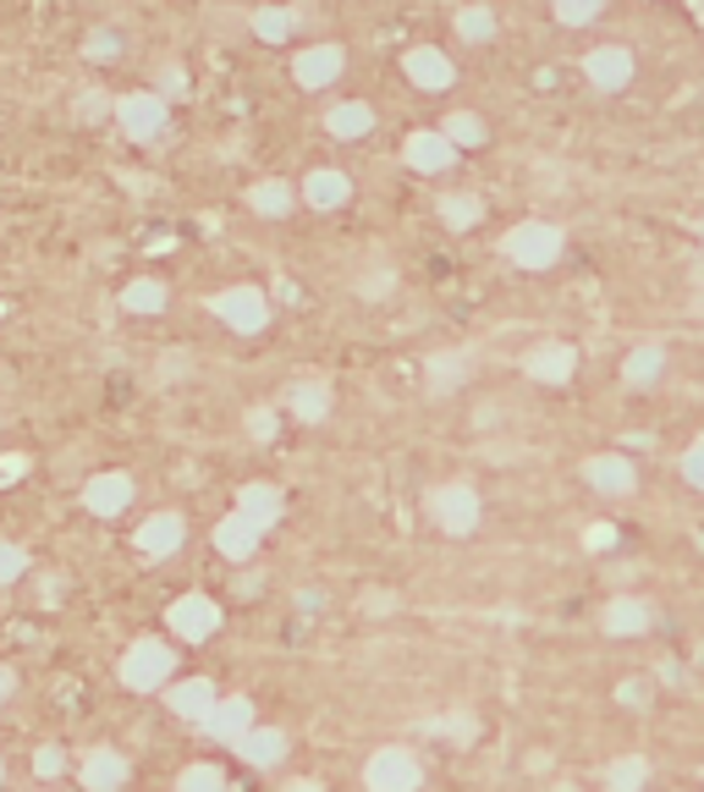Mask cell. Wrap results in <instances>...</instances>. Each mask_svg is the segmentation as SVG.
<instances>
[{"instance_id": "cell-49", "label": "cell", "mask_w": 704, "mask_h": 792, "mask_svg": "<svg viewBox=\"0 0 704 792\" xmlns=\"http://www.w3.org/2000/svg\"><path fill=\"white\" fill-rule=\"evenodd\" d=\"M275 297H281V303H297V286H292V281L281 275V281H275Z\"/></svg>"}, {"instance_id": "cell-8", "label": "cell", "mask_w": 704, "mask_h": 792, "mask_svg": "<svg viewBox=\"0 0 704 792\" xmlns=\"http://www.w3.org/2000/svg\"><path fill=\"white\" fill-rule=\"evenodd\" d=\"M341 67H347V50H341V45H308V50H297L292 78H297V89H330V83L341 78Z\"/></svg>"}, {"instance_id": "cell-35", "label": "cell", "mask_w": 704, "mask_h": 792, "mask_svg": "<svg viewBox=\"0 0 704 792\" xmlns=\"http://www.w3.org/2000/svg\"><path fill=\"white\" fill-rule=\"evenodd\" d=\"M177 792H226V776L215 765H188L177 776Z\"/></svg>"}, {"instance_id": "cell-40", "label": "cell", "mask_w": 704, "mask_h": 792, "mask_svg": "<svg viewBox=\"0 0 704 792\" xmlns=\"http://www.w3.org/2000/svg\"><path fill=\"white\" fill-rule=\"evenodd\" d=\"M682 479L704 490V435H699V441H693V446L682 452Z\"/></svg>"}, {"instance_id": "cell-12", "label": "cell", "mask_w": 704, "mask_h": 792, "mask_svg": "<svg viewBox=\"0 0 704 792\" xmlns=\"http://www.w3.org/2000/svg\"><path fill=\"white\" fill-rule=\"evenodd\" d=\"M402 160L430 177V171H446V166L457 160V144H452L446 133H413V138L402 144Z\"/></svg>"}, {"instance_id": "cell-17", "label": "cell", "mask_w": 704, "mask_h": 792, "mask_svg": "<svg viewBox=\"0 0 704 792\" xmlns=\"http://www.w3.org/2000/svg\"><path fill=\"white\" fill-rule=\"evenodd\" d=\"M572 369H578V352H572L567 341H545V347H534V352H529V374H534V380H545V385L572 380Z\"/></svg>"}, {"instance_id": "cell-3", "label": "cell", "mask_w": 704, "mask_h": 792, "mask_svg": "<svg viewBox=\"0 0 704 792\" xmlns=\"http://www.w3.org/2000/svg\"><path fill=\"white\" fill-rule=\"evenodd\" d=\"M171 671H177V655H171L160 638H138V644L127 649V660H122V682L138 688V693H155Z\"/></svg>"}, {"instance_id": "cell-20", "label": "cell", "mask_w": 704, "mask_h": 792, "mask_svg": "<svg viewBox=\"0 0 704 792\" xmlns=\"http://www.w3.org/2000/svg\"><path fill=\"white\" fill-rule=\"evenodd\" d=\"M303 199H308L314 210H341V204L352 199V182H347V171H330V166H319V171H308V182H303Z\"/></svg>"}, {"instance_id": "cell-47", "label": "cell", "mask_w": 704, "mask_h": 792, "mask_svg": "<svg viewBox=\"0 0 704 792\" xmlns=\"http://www.w3.org/2000/svg\"><path fill=\"white\" fill-rule=\"evenodd\" d=\"M160 83H166V94H188V78H182V67H166V78H160Z\"/></svg>"}, {"instance_id": "cell-2", "label": "cell", "mask_w": 704, "mask_h": 792, "mask_svg": "<svg viewBox=\"0 0 704 792\" xmlns=\"http://www.w3.org/2000/svg\"><path fill=\"white\" fill-rule=\"evenodd\" d=\"M116 122H122V133H127V138L149 144V138H160V133H166L171 105H166V94L138 89V94H122V100H116Z\"/></svg>"}, {"instance_id": "cell-51", "label": "cell", "mask_w": 704, "mask_h": 792, "mask_svg": "<svg viewBox=\"0 0 704 792\" xmlns=\"http://www.w3.org/2000/svg\"><path fill=\"white\" fill-rule=\"evenodd\" d=\"M0 776H7V770H0Z\"/></svg>"}, {"instance_id": "cell-1", "label": "cell", "mask_w": 704, "mask_h": 792, "mask_svg": "<svg viewBox=\"0 0 704 792\" xmlns=\"http://www.w3.org/2000/svg\"><path fill=\"white\" fill-rule=\"evenodd\" d=\"M501 248H507V259H512L518 270H550V264L561 259V231H556L550 220H518Z\"/></svg>"}, {"instance_id": "cell-15", "label": "cell", "mask_w": 704, "mask_h": 792, "mask_svg": "<svg viewBox=\"0 0 704 792\" xmlns=\"http://www.w3.org/2000/svg\"><path fill=\"white\" fill-rule=\"evenodd\" d=\"M127 776H133V765H127L116 748H94V754L83 759V787H89V792H122Z\"/></svg>"}, {"instance_id": "cell-36", "label": "cell", "mask_w": 704, "mask_h": 792, "mask_svg": "<svg viewBox=\"0 0 704 792\" xmlns=\"http://www.w3.org/2000/svg\"><path fill=\"white\" fill-rule=\"evenodd\" d=\"M83 50H89V61H116L122 56V34L116 29H94Z\"/></svg>"}, {"instance_id": "cell-21", "label": "cell", "mask_w": 704, "mask_h": 792, "mask_svg": "<svg viewBox=\"0 0 704 792\" xmlns=\"http://www.w3.org/2000/svg\"><path fill=\"white\" fill-rule=\"evenodd\" d=\"M166 704H171L182 721H204V715L215 710V688H209L204 677H188V682H177V688L166 693Z\"/></svg>"}, {"instance_id": "cell-24", "label": "cell", "mask_w": 704, "mask_h": 792, "mask_svg": "<svg viewBox=\"0 0 704 792\" xmlns=\"http://www.w3.org/2000/svg\"><path fill=\"white\" fill-rule=\"evenodd\" d=\"M237 754H242L248 765H259V770H264V765H275V759L286 754V737H281L275 726H253V732L237 743Z\"/></svg>"}, {"instance_id": "cell-11", "label": "cell", "mask_w": 704, "mask_h": 792, "mask_svg": "<svg viewBox=\"0 0 704 792\" xmlns=\"http://www.w3.org/2000/svg\"><path fill=\"white\" fill-rule=\"evenodd\" d=\"M204 732L220 737V743H242L253 732V704L237 693V699H215V710L204 715Z\"/></svg>"}, {"instance_id": "cell-18", "label": "cell", "mask_w": 704, "mask_h": 792, "mask_svg": "<svg viewBox=\"0 0 704 792\" xmlns=\"http://www.w3.org/2000/svg\"><path fill=\"white\" fill-rule=\"evenodd\" d=\"M583 479H589L600 496H627V490L638 485V479H633V463H627V457H611V452H605V457H589V463H583Z\"/></svg>"}, {"instance_id": "cell-6", "label": "cell", "mask_w": 704, "mask_h": 792, "mask_svg": "<svg viewBox=\"0 0 704 792\" xmlns=\"http://www.w3.org/2000/svg\"><path fill=\"white\" fill-rule=\"evenodd\" d=\"M215 314H220L231 330L259 336V330L270 325V297H264L259 286H231V292H220V297H215Z\"/></svg>"}, {"instance_id": "cell-26", "label": "cell", "mask_w": 704, "mask_h": 792, "mask_svg": "<svg viewBox=\"0 0 704 792\" xmlns=\"http://www.w3.org/2000/svg\"><path fill=\"white\" fill-rule=\"evenodd\" d=\"M441 133H446L457 149H485V138H490L485 116H474V111H452V116L441 122Z\"/></svg>"}, {"instance_id": "cell-5", "label": "cell", "mask_w": 704, "mask_h": 792, "mask_svg": "<svg viewBox=\"0 0 704 792\" xmlns=\"http://www.w3.org/2000/svg\"><path fill=\"white\" fill-rule=\"evenodd\" d=\"M583 78H589V89H600V94H622V89L633 83V50H627V45H594V50L583 56Z\"/></svg>"}, {"instance_id": "cell-29", "label": "cell", "mask_w": 704, "mask_h": 792, "mask_svg": "<svg viewBox=\"0 0 704 792\" xmlns=\"http://www.w3.org/2000/svg\"><path fill=\"white\" fill-rule=\"evenodd\" d=\"M457 39L463 45H490L496 39V12L490 7H463L457 12Z\"/></svg>"}, {"instance_id": "cell-46", "label": "cell", "mask_w": 704, "mask_h": 792, "mask_svg": "<svg viewBox=\"0 0 704 792\" xmlns=\"http://www.w3.org/2000/svg\"><path fill=\"white\" fill-rule=\"evenodd\" d=\"M18 474H29V457H0V485L18 479Z\"/></svg>"}, {"instance_id": "cell-42", "label": "cell", "mask_w": 704, "mask_h": 792, "mask_svg": "<svg viewBox=\"0 0 704 792\" xmlns=\"http://www.w3.org/2000/svg\"><path fill=\"white\" fill-rule=\"evenodd\" d=\"M616 699H622L627 710H644V704H649V682H633V677H627V682L616 688Z\"/></svg>"}, {"instance_id": "cell-41", "label": "cell", "mask_w": 704, "mask_h": 792, "mask_svg": "<svg viewBox=\"0 0 704 792\" xmlns=\"http://www.w3.org/2000/svg\"><path fill=\"white\" fill-rule=\"evenodd\" d=\"M34 770H39V776L50 781V776H61V770H67V754H61L56 743H45V748L34 754Z\"/></svg>"}, {"instance_id": "cell-32", "label": "cell", "mask_w": 704, "mask_h": 792, "mask_svg": "<svg viewBox=\"0 0 704 792\" xmlns=\"http://www.w3.org/2000/svg\"><path fill=\"white\" fill-rule=\"evenodd\" d=\"M660 369H666V352H660V347H638V352L622 363L627 385H655V380H660Z\"/></svg>"}, {"instance_id": "cell-30", "label": "cell", "mask_w": 704, "mask_h": 792, "mask_svg": "<svg viewBox=\"0 0 704 792\" xmlns=\"http://www.w3.org/2000/svg\"><path fill=\"white\" fill-rule=\"evenodd\" d=\"M292 199H297V193H292L281 177H270V182H259V188L248 193V204H253L259 215H275V220H281V215H292Z\"/></svg>"}, {"instance_id": "cell-43", "label": "cell", "mask_w": 704, "mask_h": 792, "mask_svg": "<svg viewBox=\"0 0 704 792\" xmlns=\"http://www.w3.org/2000/svg\"><path fill=\"white\" fill-rule=\"evenodd\" d=\"M248 430H253V441H275V414H248Z\"/></svg>"}, {"instance_id": "cell-50", "label": "cell", "mask_w": 704, "mask_h": 792, "mask_svg": "<svg viewBox=\"0 0 704 792\" xmlns=\"http://www.w3.org/2000/svg\"><path fill=\"white\" fill-rule=\"evenodd\" d=\"M286 792H325V787H319V781H292Z\"/></svg>"}, {"instance_id": "cell-19", "label": "cell", "mask_w": 704, "mask_h": 792, "mask_svg": "<svg viewBox=\"0 0 704 792\" xmlns=\"http://www.w3.org/2000/svg\"><path fill=\"white\" fill-rule=\"evenodd\" d=\"M325 133H330V138H341V144H359L364 133H375V111H370L364 100L330 105V116H325Z\"/></svg>"}, {"instance_id": "cell-38", "label": "cell", "mask_w": 704, "mask_h": 792, "mask_svg": "<svg viewBox=\"0 0 704 792\" xmlns=\"http://www.w3.org/2000/svg\"><path fill=\"white\" fill-rule=\"evenodd\" d=\"M468 374V358L457 352V358H435V396H446L452 391V380H463Z\"/></svg>"}, {"instance_id": "cell-34", "label": "cell", "mask_w": 704, "mask_h": 792, "mask_svg": "<svg viewBox=\"0 0 704 792\" xmlns=\"http://www.w3.org/2000/svg\"><path fill=\"white\" fill-rule=\"evenodd\" d=\"M550 12H556V23L583 29V23H594V18L605 12V0H550Z\"/></svg>"}, {"instance_id": "cell-45", "label": "cell", "mask_w": 704, "mask_h": 792, "mask_svg": "<svg viewBox=\"0 0 704 792\" xmlns=\"http://www.w3.org/2000/svg\"><path fill=\"white\" fill-rule=\"evenodd\" d=\"M364 297H381V292H391V270H375V275H364V286H359Z\"/></svg>"}, {"instance_id": "cell-14", "label": "cell", "mask_w": 704, "mask_h": 792, "mask_svg": "<svg viewBox=\"0 0 704 792\" xmlns=\"http://www.w3.org/2000/svg\"><path fill=\"white\" fill-rule=\"evenodd\" d=\"M259 523L248 518V512H231V518H220V529H215V551L220 556H231V562H248L253 551H259Z\"/></svg>"}, {"instance_id": "cell-10", "label": "cell", "mask_w": 704, "mask_h": 792, "mask_svg": "<svg viewBox=\"0 0 704 792\" xmlns=\"http://www.w3.org/2000/svg\"><path fill=\"white\" fill-rule=\"evenodd\" d=\"M171 627L182 633V638H209L215 627H220V606L215 600H204V595H182L177 606H171Z\"/></svg>"}, {"instance_id": "cell-9", "label": "cell", "mask_w": 704, "mask_h": 792, "mask_svg": "<svg viewBox=\"0 0 704 792\" xmlns=\"http://www.w3.org/2000/svg\"><path fill=\"white\" fill-rule=\"evenodd\" d=\"M435 523L446 534H474L479 529V496H474V485H441L435 490Z\"/></svg>"}, {"instance_id": "cell-16", "label": "cell", "mask_w": 704, "mask_h": 792, "mask_svg": "<svg viewBox=\"0 0 704 792\" xmlns=\"http://www.w3.org/2000/svg\"><path fill=\"white\" fill-rule=\"evenodd\" d=\"M127 501H133V479H127V474H100V479H89V490H83V507L100 512V518L127 512Z\"/></svg>"}, {"instance_id": "cell-39", "label": "cell", "mask_w": 704, "mask_h": 792, "mask_svg": "<svg viewBox=\"0 0 704 792\" xmlns=\"http://www.w3.org/2000/svg\"><path fill=\"white\" fill-rule=\"evenodd\" d=\"M424 732H446V737H457V743H468V737H474V732H479V721H474V715H463V710H457V715H446V721H430V726H424Z\"/></svg>"}, {"instance_id": "cell-23", "label": "cell", "mask_w": 704, "mask_h": 792, "mask_svg": "<svg viewBox=\"0 0 704 792\" xmlns=\"http://www.w3.org/2000/svg\"><path fill=\"white\" fill-rule=\"evenodd\" d=\"M649 606L644 600H611L605 606V633H616V638H633V633H644L649 627Z\"/></svg>"}, {"instance_id": "cell-27", "label": "cell", "mask_w": 704, "mask_h": 792, "mask_svg": "<svg viewBox=\"0 0 704 792\" xmlns=\"http://www.w3.org/2000/svg\"><path fill=\"white\" fill-rule=\"evenodd\" d=\"M237 512H248L259 529H270V523L281 518V490H275V485H248L242 501H237Z\"/></svg>"}, {"instance_id": "cell-37", "label": "cell", "mask_w": 704, "mask_h": 792, "mask_svg": "<svg viewBox=\"0 0 704 792\" xmlns=\"http://www.w3.org/2000/svg\"><path fill=\"white\" fill-rule=\"evenodd\" d=\"M23 573H29V551L0 540V584H12V578H23Z\"/></svg>"}, {"instance_id": "cell-48", "label": "cell", "mask_w": 704, "mask_h": 792, "mask_svg": "<svg viewBox=\"0 0 704 792\" xmlns=\"http://www.w3.org/2000/svg\"><path fill=\"white\" fill-rule=\"evenodd\" d=\"M12 688H18V671H12V666H0V704L12 699Z\"/></svg>"}, {"instance_id": "cell-31", "label": "cell", "mask_w": 704, "mask_h": 792, "mask_svg": "<svg viewBox=\"0 0 704 792\" xmlns=\"http://www.w3.org/2000/svg\"><path fill=\"white\" fill-rule=\"evenodd\" d=\"M122 308H127V314H160V308H166V281H155V275L133 281V286L122 292Z\"/></svg>"}, {"instance_id": "cell-7", "label": "cell", "mask_w": 704, "mask_h": 792, "mask_svg": "<svg viewBox=\"0 0 704 792\" xmlns=\"http://www.w3.org/2000/svg\"><path fill=\"white\" fill-rule=\"evenodd\" d=\"M402 72H408V83H413L419 94H446V89H452V78H457L452 56H446V50H435V45H413V50L402 56Z\"/></svg>"}, {"instance_id": "cell-4", "label": "cell", "mask_w": 704, "mask_h": 792, "mask_svg": "<svg viewBox=\"0 0 704 792\" xmlns=\"http://www.w3.org/2000/svg\"><path fill=\"white\" fill-rule=\"evenodd\" d=\"M419 781H424V770H419V759L408 748H381L364 765V787L370 792H419Z\"/></svg>"}, {"instance_id": "cell-28", "label": "cell", "mask_w": 704, "mask_h": 792, "mask_svg": "<svg viewBox=\"0 0 704 792\" xmlns=\"http://www.w3.org/2000/svg\"><path fill=\"white\" fill-rule=\"evenodd\" d=\"M441 220H446L452 231H474V226L485 220V204H479L474 193H446V199H441Z\"/></svg>"}, {"instance_id": "cell-33", "label": "cell", "mask_w": 704, "mask_h": 792, "mask_svg": "<svg viewBox=\"0 0 704 792\" xmlns=\"http://www.w3.org/2000/svg\"><path fill=\"white\" fill-rule=\"evenodd\" d=\"M644 781H649V765H644L638 754L616 759V765H611V776H605V787H611V792H638Z\"/></svg>"}, {"instance_id": "cell-22", "label": "cell", "mask_w": 704, "mask_h": 792, "mask_svg": "<svg viewBox=\"0 0 704 792\" xmlns=\"http://www.w3.org/2000/svg\"><path fill=\"white\" fill-rule=\"evenodd\" d=\"M286 408H292L303 425H319V419L330 414V385H319V380L292 385V391H286Z\"/></svg>"}, {"instance_id": "cell-44", "label": "cell", "mask_w": 704, "mask_h": 792, "mask_svg": "<svg viewBox=\"0 0 704 792\" xmlns=\"http://www.w3.org/2000/svg\"><path fill=\"white\" fill-rule=\"evenodd\" d=\"M583 540H589V551H611V545H616V529H611V523H594Z\"/></svg>"}, {"instance_id": "cell-13", "label": "cell", "mask_w": 704, "mask_h": 792, "mask_svg": "<svg viewBox=\"0 0 704 792\" xmlns=\"http://www.w3.org/2000/svg\"><path fill=\"white\" fill-rule=\"evenodd\" d=\"M182 534H188V529H182V518H177V512H155V518H144V523H138V534H133V540H138V551H144V556H155V562H160V556L182 551Z\"/></svg>"}, {"instance_id": "cell-25", "label": "cell", "mask_w": 704, "mask_h": 792, "mask_svg": "<svg viewBox=\"0 0 704 792\" xmlns=\"http://www.w3.org/2000/svg\"><path fill=\"white\" fill-rule=\"evenodd\" d=\"M253 34H259L264 45H286V39L297 34V12H292V7H259V12H253Z\"/></svg>"}]
</instances>
